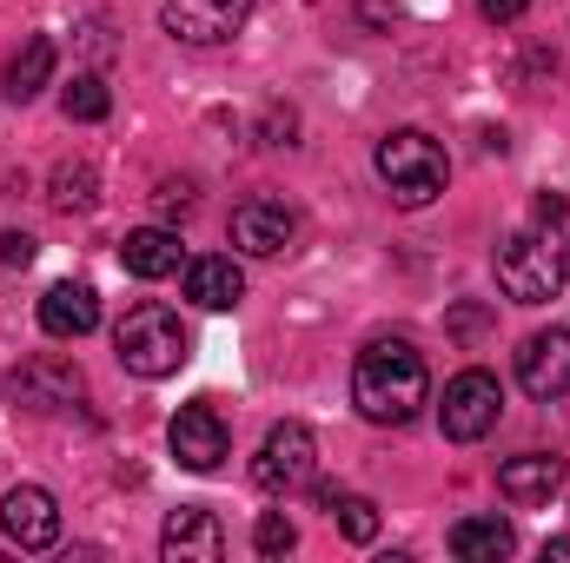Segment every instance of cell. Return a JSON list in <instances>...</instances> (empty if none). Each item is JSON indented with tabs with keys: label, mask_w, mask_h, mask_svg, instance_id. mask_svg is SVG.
I'll return each mask as SVG.
<instances>
[{
	"label": "cell",
	"mask_w": 570,
	"mask_h": 563,
	"mask_svg": "<svg viewBox=\"0 0 570 563\" xmlns=\"http://www.w3.org/2000/svg\"><path fill=\"white\" fill-rule=\"evenodd\" d=\"M431 398V372L425 358L405 338H372L352 365V405L372 424H412Z\"/></svg>",
	"instance_id": "cell-1"
},
{
	"label": "cell",
	"mask_w": 570,
	"mask_h": 563,
	"mask_svg": "<svg viewBox=\"0 0 570 563\" xmlns=\"http://www.w3.org/2000/svg\"><path fill=\"white\" fill-rule=\"evenodd\" d=\"M570 279V246L551 226H524L498 246V285L511 305H551Z\"/></svg>",
	"instance_id": "cell-2"
},
{
	"label": "cell",
	"mask_w": 570,
	"mask_h": 563,
	"mask_svg": "<svg viewBox=\"0 0 570 563\" xmlns=\"http://www.w3.org/2000/svg\"><path fill=\"white\" fill-rule=\"evenodd\" d=\"M372 166H379V179H385V192L405 206V213H419L431 206L438 192H444V179H451V159H444V146L419 134V127H399V134H385L379 152H372Z\"/></svg>",
	"instance_id": "cell-3"
},
{
	"label": "cell",
	"mask_w": 570,
	"mask_h": 563,
	"mask_svg": "<svg viewBox=\"0 0 570 563\" xmlns=\"http://www.w3.org/2000/svg\"><path fill=\"white\" fill-rule=\"evenodd\" d=\"M114 345H120V365H127L134 378H173V372L186 365V352H193V332H186L179 312H166V305H134V312L120 318Z\"/></svg>",
	"instance_id": "cell-4"
},
{
	"label": "cell",
	"mask_w": 570,
	"mask_h": 563,
	"mask_svg": "<svg viewBox=\"0 0 570 563\" xmlns=\"http://www.w3.org/2000/svg\"><path fill=\"white\" fill-rule=\"evenodd\" d=\"M253 484L273 491V497H298V491L318 484V437H312V424L285 418L266 431V444L253 457Z\"/></svg>",
	"instance_id": "cell-5"
},
{
	"label": "cell",
	"mask_w": 570,
	"mask_h": 563,
	"mask_svg": "<svg viewBox=\"0 0 570 563\" xmlns=\"http://www.w3.org/2000/svg\"><path fill=\"white\" fill-rule=\"evenodd\" d=\"M504 418V392H498V378L491 372H458L451 385H444V405H438V424H444V437L451 444H478V437H491Z\"/></svg>",
	"instance_id": "cell-6"
},
{
	"label": "cell",
	"mask_w": 570,
	"mask_h": 563,
	"mask_svg": "<svg viewBox=\"0 0 570 563\" xmlns=\"http://www.w3.org/2000/svg\"><path fill=\"white\" fill-rule=\"evenodd\" d=\"M246 20H253V0H166L159 7V27L173 40H186V47H219Z\"/></svg>",
	"instance_id": "cell-7"
},
{
	"label": "cell",
	"mask_w": 570,
	"mask_h": 563,
	"mask_svg": "<svg viewBox=\"0 0 570 563\" xmlns=\"http://www.w3.org/2000/svg\"><path fill=\"white\" fill-rule=\"evenodd\" d=\"M0 537L20 544V551H47V544H60V504H53V491H40V484H13V491L0 497Z\"/></svg>",
	"instance_id": "cell-8"
},
{
	"label": "cell",
	"mask_w": 570,
	"mask_h": 563,
	"mask_svg": "<svg viewBox=\"0 0 570 563\" xmlns=\"http://www.w3.org/2000/svg\"><path fill=\"white\" fill-rule=\"evenodd\" d=\"M166 444H173V457H179L186 471H199V477H213V471L226 464V451H233L226 418H219L213 405H179V418H173V431H166Z\"/></svg>",
	"instance_id": "cell-9"
},
{
	"label": "cell",
	"mask_w": 570,
	"mask_h": 563,
	"mask_svg": "<svg viewBox=\"0 0 570 563\" xmlns=\"http://www.w3.org/2000/svg\"><path fill=\"white\" fill-rule=\"evenodd\" d=\"M518 385H524L531 398H564L570 392V332L564 325L524 338V352H518Z\"/></svg>",
	"instance_id": "cell-10"
},
{
	"label": "cell",
	"mask_w": 570,
	"mask_h": 563,
	"mask_svg": "<svg viewBox=\"0 0 570 563\" xmlns=\"http://www.w3.org/2000/svg\"><path fill=\"white\" fill-rule=\"evenodd\" d=\"M292 239H298V219H292V206H279V199H246L233 213V246L246 259H279Z\"/></svg>",
	"instance_id": "cell-11"
},
{
	"label": "cell",
	"mask_w": 570,
	"mask_h": 563,
	"mask_svg": "<svg viewBox=\"0 0 570 563\" xmlns=\"http://www.w3.org/2000/svg\"><path fill=\"white\" fill-rule=\"evenodd\" d=\"M159 557H173V563H219V557H226V531H219V517H213V511H199V504H179V511L166 517V531H159Z\"/></svg>",
	"instance_id": "cell-12"
},
{
	"label": "cell",
	"mask_w": 570,
	"mask_h": 563,
	"mask_svg": "<svg viewBox=\"0 0 570 563\" xmlns=\"http://www.w3.org/2000/svg\"><path fill=\"white\" fill-rule=\"evenodd\" d=\"M100 325V292L80 279H60L47 298H40V332L47 338H87Z\"/></svg>",
	"instance_id": "cell-13"
},
{
	"label": "cell",
	"mask_w": 570,
	"mask_h": 563,
	"mask_svg": "<svg viewBox=\"0 0 570 563\" xmlns=\"http://www.w3.org/2000/svg\"><path fill=\"white\" fill-rule=\"evenodd\" d=\"M80 392H87V378H80L67 358H33V365H20V378H13V398L33 405V412H60V405H73Z\"/></svg>",
	"instance_id": "cell-14"
},
{
	"label": "cell",
	"mask_w": 570,
	"mask_h": 563,
	"mask_svg": "<svg viewBox=\"0 0 570 563\" xmlns=\"http://www.w3.org/2000/svg\"><path fill=\"white\" fill-rule=\"evenodd\" d=\"M558 484H564V464H558L551 451H524V457H504V464H498V491H504L511 504H551Z\"/></svg>",
	"instance_id": "cell-15"
},
{
	"label": "cell",
	"mask_w": 570,
	"mask_h": 563,
	"mask_svg": "<svg viewBox=\"0 0 570 563\" xmlns=\"http://www.w3.org/2000/svg\"><path fill=\"white\" fill-rule=\"evenodd\" d=\"M444 544H451V557L458 563H498V557L518 551V531H511V517L491 511V517H458Z\"/></svg>",
	"instance_id": "cell-16"
},
{
	"label": "cell",
	"mask_w": 570,
	"mask_h": 563,
	"mask_svg": "<svg viewBox=\"0 0 570 563\" xmlns=\"http://www.w3.org/2000/svg\"><path fill=\"white\" fill-rule=\"evenodd\" d=\"M120 266H127L134 279H173V273H179V233H166V226H140V233H127Z\"/></svg>",
	"instance_id": "cell-17"
},
{
	"label": "cell",
	"mask_w": 570,
	"mask_h": 563,
	"mask_svg": "<svg viewBox=\"0 0 570 563\" xmlns=\"http://www.w3.org/2000/svg\"><path fill=\"white\" fill-rule=\"evenodd\" d=\"M186 298L206 305V312H233L246 298V273L233 259H193L186 266Z\"/></svg>",
	"instance_id": "cell-18"
},
{
	"label": "cell",
	"mask_w": 570,
	"mask_h": 563,
	"mask_svg": "<svg viewBox=\"0 0 570 563\" xmlns=\"http://www.w3.org/2000/svg\"><path fill=\"white\" fill-rule=\"evenodd\" d=\"M47 80H53V40H47V33H33V40H27V47L7 60L0 87H7V100H33Z\"/></svg>",
	"instance_id": "cell-19"
},
{
	"label": "cell",
	"mask_w": 570,
	"mask_h": 563,
	"mask_svg": "<svg viewBox=\"0 0 570 563\" xmlns=\"http://www.w3.org/2000/svg\"><path fill=\"white\" fill-rule=\"evenodd\" d=\"M318 504L332 511V524H338L352 544H372V537H379V504H372V497H358V491H325Z\"/></svg>",
	"instance_id": "cell-20"
},
{
	"label": "cell",
	"mask_w": 570,
	"mask_h": 563,
	"mask_svg": "<svg viewBox=\"0 0 570 563\" xmlns=\"http://www.w3.org/2000/svg\"><path fill=\"white\" fill-rule=\"evenodd\" d=\"M60 107H67V120H107L114 113V93H107L100 73H73V87L60 93Z\"/></svg>",
	"instance_id": "cell-21"
},
{
	"label": "cell",
	"mask_w": 570,
	"mask_h": 563,
	"mask_svg": "<svg viewBox=\"0 0 570 563\" xmlns=\"http://www.w3.org/2000/svg\"><path fill=\"white\" fill-rule=\"evenodd\" d=\"M94 199H100V179H94V166H87V159L53 172V206H60V213H87Z\"/></svg>",
	"instance_id": "cell-22"
},
{
	"label": "cell",
	"mask_w": 570,
	"mask_h": 563,
	"mask_svg": "<svg viewBox=\"0 0 570 563\" xmlns=\"http://www.w3.org/2000/svg\"><path fill=\"white\" fill-rule=\"evenodd\" d=\"M292 544H298V531H292L285 511H266V517L253 524V551H259V557H285Z\"/></svg>",
	"instance_id": "cell-23"
},
{
	"label": "cell",
	"mask_w": 570,
	"mask_h": 563,
	"mask_svg": "<svg viewBox=\"0 0 570 563\" xmlns=\"http://www.w3.org/2000/svg\"><path fill=\"white\" fill-rule=\"evenodd\" d=\"M292 134H298V113H292V107H266L259 140H266V146H292Z\"/></svg>",
	"instance_id": "cell-24"
},
{
	"label": "cell",
	"mask_w": 570,
	"mask_h": 563,
	"mask_svg": "<svg viewBox=\"0 0 570 563\" xmlns=\"http://www.w3.org/2000/svg\"><path fill=\"white\" fill-rule=\"evenodd\" d=\"M0 259H7V266H27V259H33V239H27V233H0Z\"/></svg>",
	"instance_id": "cell-25"
},
{
	"label": "cell",
	"mask_w": 570,
	"mask_h": 563,
	"mask_svg": "<svg viewBox=\"0 0 570 563\" xmlns=\"http://www.w3.org/2000/svg\"><path fill=\"white\" fill-rule=\"evenodd\" d=\"M524 7H531V0H478V13H484V20H498V27H511Z\"/></svg>",
	"instance_id": "cell-26"
},
{
	"label": "cell",
	"mask_w": 570,
	"mask_h": 563,
	"mask_svg": "<svg viewBox=\"0 0 570 563\" xmlns=\"http://www.w3.org/2000/svg\"><path fill=\"white\" fill-rule=\"evenodd\" d=\"M159 206H166V213H186V206H193V186H186V179H179V186L166 179V186H159Z\"/></svg>",
	"instance_id": "cell-27"
},
{
	"label": "cell",
	"mask_w": 570,
	"mask_h": 563,
	"mask_svg": "<svg viewBox=\"0 0 570 563\" xmlns=\"http://www.w3.org/2000/svg\"><path fill=\"white\" fill-rule=\"evenodd\" d=\"M564 199H558V192H544V199H538V226H564Z\"/></svg>",
	"instance_id": "cell-28"
},
{
	"label": "cell",
	"mask_w": 570,
	"mask_h": 563,
	"mask_svg": "<svg viewBox=\"0 0 570 563\" xmlns=\"http://www.w3.org/2000/svg\"><path fill=\"white\" fill-rule=\"evenodd\" d=\"M551 557L570 563V537H551V544H544V563H551Z\"/></svg>",
	"instance_id": "cell-29"
}]
</instances>
